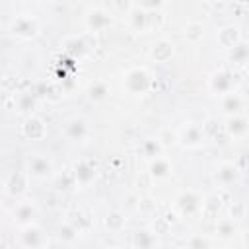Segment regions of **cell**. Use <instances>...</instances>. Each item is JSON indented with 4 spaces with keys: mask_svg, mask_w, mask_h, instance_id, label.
I'll list each match as a JSON object with an SVG mask.
<instances>
[{
    "mask_svg": "<svg viewBox=\"0 0 249 249\" xmlns=\"http://www.w3.org/2000/svg\"><path fill=\"white\" fill-rule=\"evenodd\" d=\"M130 245L132 249H161V239L150 226H146L134 230L130 235Z\"/></svg>",
    "mask_w": 249,
    "mask_h": 249,
    "instance_id": "e0dca14e",
    "label": "cell"
},
{
    "mask_svg": "<svg viewBox=\"0 0 249 249\" xmlns=\"http://www.w3.org/2000/svg\"><path fill=\"white\" fill-rule=\"evenodd\" d=\"M18 245L21 249H45L49 245V237L39 224H31L18 231Z\"/></svg>",
    "mask_w": 249,
    "mask_h": 249,
    "instance_id": "30bf717a",
    "label": "cell"
},
{
    "mask_svg": "<svg viewBox=\"0 0 249 249\" xmlns=\"http://www.w3.org/2000/svg\"><path fill=\"white\" fill-rule=\"evenodd\" d=\"M158 138H160V142H161V146L163 148H171V146H177V132H173V130H161L160 134H158Z\"/></svg>",
    "mask_w": 249,
    "mask_h": 249,
    "instance_id": "f35d334b",
    "label": "cell"
},
{
    "mask_svg": "<svg viewBox=\"0 0 249 249\" xmlns=\"http://www.w3.org/2000/svg\"><path fill=\"white\" fill-rule=\"evenodd\" d=\"M226 58H228V62H230L233 68L247 66V64H249V41L241 39L231 51L226 53Z\"/></svg>",
    "mask_w": 249,
    "mask_h": 249,
    "instance_id": "83f0119b",
    "label": "cell"
},
{
    "mask_svg": "<svg viewBox=\"0 0 249 249\" xmlns=\"http://www.w3.org/2000/svg\"><path fill=\"white\" fill-rule=\"evenodd\" d=\"M206 35V25L202 21H187L183 25V39L189 43V45H198Z\"/></svg>",
    "mask_w": 249,
    "mask_h": 249,
    "instance_id": "4dcf8cb0",
    "label": "cell"
},
{
    "mask_svg": "<svg viewBox=\"0 0 249 249\" xmlns=\"http://www.w3.org/2000/svg\"><path fill=\"white\" fill-rule=\"evenodd\" d=\"M25 171L31 179L35 181H47V179H53L54 177V161L49 154H43V152H35V154H29L27 160H25Z\"/></svg>",
    "mask_w": 249,
    "mask_h": 249,
    "instance_id": "8992f818",
    "label": "cell"
},
{
    "mask_svg": "<svg viewBox=\"0 0 249 249\" xmlns=\"http://www.w3.org/2000/svg\"><path fill=\"white\" fill-rule=\"evenodd\" d=\"M218 107H220V115L224 119L241 115L245 111V97L237 89H233L231 93H228V95H224V97L218 99Z\"/></svg>",
    "mask_w": 249,
    "mask_h": 249,
    "instance_id": "9a60e30c",
    "label": "cell"
},
{
    "mask_svg": "<svg viewBox=\"0 0 249 249\" xmlns=\"http://www.w3.org/2000/svg\"><path fill=\"white\" fill-rule=\"evenodd\" d=\"M214 249H224V247H214Z\"/></svg>",
    "mask_w": 249,
    "mask_h": 249,
    "instance_id": "7bdbcfd3",
    "label": "cell"
},
{
    "mask_svg": "<svg viewBox=\"0 0 249 249\" xmlns=\"http://www.w3.org/2000/svg\"><path fill=\"white\" fill-rule=\"evenodd\" d=\"M21 136L29 142H37L43 140L47 136V123L39 117V115H31L25 117L21 123Z\"/></svg>",
    "mask_w": 249,
    "mask_h": 249,
    "instance_id": "d6986e66",
    "label": "cell"
},
{
    "mask_svg": "<svg viewBox=\"0 0 249 249\" xmlns=\"http://www.w3.org/2000/svg\"><path fill=\"white\" fill-rule=\"evenodd\" d=\"M233 89H235V72L233 70L222 68L208 76V91L212 95H216L218 99L231 93Z\"/></svg>",
    "mask_w": 249,
    "mask_h": 249,
    "instance_id": "52a82bcc",
    "label": "cell"
},
{
    "mask_svg": "<svg viewBox=\"0 0 249 249\" xmlns=\"http://www.w3.org/2000/svg\"><path fill=\"white\" fill-rule=\"evenodd\" d=\"M62 136L68 142H86L89 136V124L84 117H70L62 126Z\"/></svg>",
    "mask_w": 249,
    "mask_h": 249,
    "instance_id": "7c38bea8",
    "label": "cell"
},
{
    "mask_svg": "<svg viewBox=\"0 0 249 249\" xmlns=\"http://www.w3.org/2000/svg\"><path fill=\"white\" fill-rule=\"evenodd\" d=\"M144 12H148V14H152V12H160V10H163L165 6H167V2H163V0H140V2H136Z\"/></svg>",
    "mask_w": 249,
    "mask_h": 249,
    "instance_id": "74e56055",
    "label": "cell"
},
{
    "mask_svg": "<svg viewBox=\"0 0 249 249\" xmlns=\"http://www.w3.org/2000/svg\"><path fill=\"white\" fill-rule=\"evenodd\" d=\"M224 208V198L220 193H208L204 195V202H202V212L200 216L206 220H218V214Z\"/></svg>",
    "mask_w": 249,
    "mask_h": 249,
    "instance_id": "4316f807",
    "label": "cell"
},
{
    "mask_svg": "<svg viewBox=\"0 0 249 249\" xmlns=\"http://www.w3.org/2000/svg\"><path fill=\"white\" fill-rule=\"evenodd\" d=\"M214 235L220 241H233L239 235L237 222H233L230 218H218L216 220V228H214Z\"/></svg>",
    "mask_w": 249,
    "mask_h": 249,
    "instance_id": "f1b7e54d",
    "label": "cell"
},
{
    "mask_svg": "<svg viewBox=\"0 0 249 249\" xmlns=\"http://www.w3.org/2000/svg\"><path fill=\"white\" fill-rule=\"evenodd\" d=\"M54 233H56V239H58L60 243H66V245L76 243L78 237H80V231H78L70 222H66V220H60V222L56 224Z\"/></svg>",
    "mask_w": 249,
    "mask_h": 249,
    "instance_id": "d6a6232c",
    "label": "cell"
},
{
    "mask_svg": "<svg viewBox=\"0 0 249 249\" xmlns=\"http://www.w3.org/2000/svg\"><path fill=\"white\" fill-rule=\"evenodd\" d=\"M86 99L89 101V103H95V105H99V103H105L107 99H109V95H111V88H109V84L105 82V80H99V78H95V80H91L88 86H86Z\"/></svg>",
    "mask_w": 249,
    "mask_h": 249,
    "instance_id": "7402d4cb",
    "label": "cell"
},
{
    "mask_svg": "<svg viewBox=\"0 0 249 249\" xmlns=\"http://www.w3.org/2000/svg\"><path fill=\"white\" fill-rule=\"evenodd\" d=\"M163 150H165V148L161 146V142H160L158 136H154V138H146V140H142V144H140V152H142V156L148 158V161L160 158Z\"/></svg>",
    "mask_w": 249,
    "mask_h": 249,
    "instance_id": "836d02e7",
    "label": "cell"
},
{
    "mask_svg": "<svg viewBox=\"0 0 249 249\" xmlns=\"http://www.w3.org/2000/svg\"><path fill=\"white\" fill-rule=\"evenodd\" d=\"M107 249H126V247H121V245H113V247H107Z\"/></svg>",
    "mask_w": 249,
    "mask_h": 249,
    "instance_id": "b9f144b4",
    "label": "cell"
},
{
    "mask_svg": "<svg viewBox=\"0 0 249 249\" xmlns=\"http://www.w3.org/2000/svg\"><path fill=\"white\" fill-rule=\"evenodd\" d=\"M37 95H39V97H43V99H47V101L56 103V101H60V99L66 95V91H64V88H62V84H60V82L51 80V82H47V84H41V88H39Z\"/></svg>",
    "mask_w": 249,
    "mask_h": 249,
    "instance_id": "1f68e13d",
    "label": "cell"
},
{
    "mask_svg": "<svg viewBox=\"0 0 249 249\" xmlns=\"http://www.w3.org/2000/svg\"><path fill=\"white\" fill-rule=\"evenodd\" d=\"M245 214H247V206H245L243 200H231V202L228 204V208H226V218H230V220H233V222L243 220Z\"/></svg>",
    "mask_w": 249,
    "mask_h": 249,
    "instance_id": "d590c367",
    "label": "cell"
},
{
    "mask_svg": "<svg viewBox=\"0 0 249 249\" xmlns=\"http://www.w3.org/2000/svg\"><path fill=\"white\" fill-rule=\"evenodd\" d=\"M202 130H204V134H206L208 140H216L218 134H220V123H218V119H214V117L206 119L204 124H202Z\"/></svg>",
    "mask_w": 249,
    "mask_h": 249,
    "instance_id": "8d00e7d4",
    "label": "cell"
},
{
    "mask_svg": "<svg viewBox=\"0 0 249 249\" xmlns=\"http://www.w3.org/2000/svg\"><path fill=\"white\" fill-rule=\"evenodd\" d=\"M51 181H53V189L58 191V193H72V191L78 189V183H76V177H74L72 167L62 169V171H56Z\"/></svg>",
    "mask_w": 249,
    "mask_h": 249,
    "instance_id": "484cf974",
    "label": "cell"
},
{
    "mask_svg": "<svg viewBox=\"0 0 249 249\" xmlns=\"http://www.w3.org/2000/svg\"><path fill=\"white\" fill-rule=\"evenodd\" d=\"M115 23V12L105 8V6H89L86 12H84V27L88 33H101V31H107L109 27H113Z\"/></svg>",
    "mask_w": 249,
    "mask_h": 249,
    "instance_id": "277c9868",
    "label": "cell"
},
{
    "mask_svg": "<svg viewBox=\"0 0 249 249\" xmlns=\"http://www.w3.org/2000/svg\"><path fill=\"white\" fill-rule=\"evenodd\" d=\"M12 224L21 230L27 228L31 224H37V216H39V208L33 200H19L14 208H12Z\"/></svg>",
    "mask_w": 249,
    "mask_h": 249,
    "instance_id": "8fae6325",
    "label": "cell"
},
{
    "mask_svg": "<svg viewBox=\"0 0 249 249\" xmlns=\"http://www.w3.org/2000/svg\"><path fill=\"white\" fill-rule=\"evenodd\" d=\"M37 101L39 95L35 91H19L14 95V109L23 117H31L35 115L33 111L37 109Z\"/></svg>",
    "mask_w": 249,
    "mask_h": 249,
    "instance_id": "603a6c76",
    "label": "cell"
},
{
    "mask_svg": "<svg viewBox=\"0 0 249 249\" xmlns=\"http://www.w3.org/2000/svg\"><path fill=\"white\" fill-rule=\"evenodd\" d=\"M126 25L132 33H146L148 31V12H144L136 2L126 14Z\"/></svg>",
    "mask_w": 249,
    "mask_h": 249,
    "instance_id": "d4e9b609",
    "label": "cell"
},
{
    "mask_svg": "<svg viewBox=\"0 0 249 249\" xmlns=\"http://www.w3.org/2000/svg\"><path fill=\"white\" fill-rule=\"evenodd\" d=\"M29 181L31 177L27 175V171H12L4 179V193L14 198H21L29 189Z\"/></svg>",
    "mask_w": 249,
    "mask_h": 249,
    "instance_id": "4fadbf2b",
    "label": "cell"
},
{
    "mask_svg": "<svg viewBox=\"0 0 249 249\" xmlns=\"http://www.w3.org/2000/svg\"><path fill=\"white\" fill-rule=\"evenodd\" d=\"M72 171H74L78 189H88L99 177V163L89 160V158H80L72 163Z\"/></svg>",
    "mask_w": 249,
    "mask_h": 249,
    "instance_id": "ba28073f",
    "label": "cell"
},
{
    "mask_svg": "<svg viewBox=\"0 0 249 249\" xmlns=\"http://www.w3.org/2000/svg\"><path fill=\"white\" fill-rule=\"evenodd\" d=\"M163 23H165V18H163L161 10L148 14V29H156V31H158V29L163 27Z\"/></svg>",
    "mask_w": 249,
    "mask_h": 249,
    "instance_id": "ab89813d",
    "label": "cell"
},
{
    "mask_svg": "<svg viewBox=\"0 0 249 249\" xmlns=\"http://www.w3.org/2000/svg\"><path fill=\"white\" fill-rule=\"evenodd\" d=\"M185 249H214V243L204 233H193L185 241Z\"/></svg>",
    "mask_w": 249,
    "mask_h": 249,
    "instance_id": "e575fe53",
    "label": "cell"
},
{
    "mask_svg": "<svg viewBox=\"0 0 249 249\" xmlns=\"http://www.w3.org/2000/svg\"><path fill=\"white\" fill-rule=\"evenodd\" d=\"M171 171H173V163L165 156H160V158L148 161V177L152 181H163L171 175Z\"/></svg>",
    "mask_w": 249,
    "mask_h": 249,
    "instance_id": "cb8c5ba5",
    "label": "cell"
},
{
    "mask_svg": "<svg viewBox=\"0 0 249 249\" xmlns=\"http://www.w3.org/2000/svg\"><path fill=\"white\" fill-rule=\"evenodd\" d=\"M239 41H241V31L235 23H226L216 31V43L224 53L231 51Z\"/></svg>",
    "mask_w": 249,
    "mask_h": 249,
    "instance_id": "44dd1931",
    "label": "cell"
},
{
    "mask_svg": "<svg viewBox=\"0 0 249 249\" xmlns=\"http://www.w3.org/2000/svg\"><path fill=\"white\" fill-rule=\"evenodd\" d=\"M123 89L130 97H142L152 89V74L146 66H130L123 74Z\"/></svg>",
    "mask_w": 249,
    "mask_h": 249,
    "instance_id": "7a4b0ae2",
    "label": "cell"
},
{
    "mask_svg": "<svg viewBox=\"0 0 249 249\" xmlns=\"http://www.w3.org/2000/svg\"><path fill=\"white\" fill-rule=\"evenodd\" d=\"M175 54V47L171 43V39L167 37H160L156 39L152 45H150V51H148V58L156 64H165L173 58Z\"/></svg>",
    "mask_w": 249,
    "mask_h": 249,
    "instance_id": "ac0fdd59",
    "label": "cell"
},
{
    "mask_svg": "<svg viewBox=\"0 0 249 249\" xmlns=\"http://www.w3.org/2000/svg\"><path fill=\"white\" fill-rule=\"evenodd\" d=\"M224 132L228 134L230 140H243V138H247L249 136V117L245 113H241V115L226 119Z\"/></svg>",
    "mask_w": 249,
    "mask_h": 249,
    "instance_id": "ffe728a7",
    "label": "cell"
},
{
    "mask_svg": "<svg viewBox=\"0 0 249 249\" xmlns=\"http://www.w3.org/2000/svg\"><path fill=\"white\" fill-rule=\"evenodd\" d=\"M202 202H204V195H200L195 189H187L175 196L173 208L175 214L181 218H196L202 212Z\"/></svg>",
    "mask_w": 249,
    "mask_h": 249,
    "instance_id": "5b68a950",
    "label": "cell"
},
{
    "mask_svg": "<svg viewBox=\"0 0 249 249\" xmlns=\"http://www.w3.org/2000/svg\"><path fill=\"white\" fill-rule=\"evenodd\" d=\"M154 210H156V200L152 196H140V200H138V212L150 214Z\"/></svg>",
    "mask_w": 249,
    "mask_h": 249,
    "instance_id": "60d3db41",
    "label": "cell"
},
{
    "mask_svg": "<svg viewBox=\"0 0 249 249\" xmlns=\"http://www.w3.org/2000/svg\"><path fill=\"white\" fill-rule=\"evenodd\" d=\"M62 220L70 222V224L80 231V235L89 233L91 228H93V216H91L86 208H80V206H72V208H68V210L64 212V218H62Z\"/></svg>",
    "mask_w": 249,
    "mask_h": 249,
    "instance_id": "5bb4252c",
    "label": "cell"
},
{
    "mask_svg": "<svg viewBox=\"0 0 249 249\" xmlns=\"http://www.w3.org/2000/svg\"><path fill=\"white\" fill-rule=\"evenodd\" d=\"M241 179V169L233 163V161H222L216 165L214 171V181L222 187V189H230L231 185L239 183Z\"/></svg>",
    "mask_w": 249,
    "mask_h": 249,
    "instance_id": "2e32d148",
    "label": "cell"
},
{
    "mask_svg": "<svg viewBox=\"0 0 249 249\" xmlns=\"http://www.w3.org/2000/svg\"><path fill=\"white\" fill-rule=\"evenodd\" d=\"M62 53L70 58H74L76 62L88 58L95 49H97V41L93 33H78V35H68L62 39Z\"/></svg>",
    "mask_w": 249,
    "mask_h": 249,
    "instance_id": "6da1fadb",
    "label": "cell"
},
{
    "mask_svg": "<svg viewBox=\"0 0 249 249\" xmlns=\"http://www.w3.org/2000/svg\"><path fill=\"white\" fill-rule=\"evenodd\" d=\"M41 29H43V23L37 16L33 14H19L16 16L12 21H10V35L14 39H19V41H33L41 35Z\"/></svg>",
    "mask_w": 249,
    "mask_h": 249,
    "instance_id": "3957f363",
    "label": "cell"
},
{
    "mask_svg": "<svg viewBox=\"0 0 249 249\" xmlns=\"http://www.w3.org/2000/svg\"><path fill=\"white\" fill-rule=\"evenodd\" d=\"M103 226H105V230L111 231V233L123 231V230L126 228V212H124V210H119V208L109 210V212L103 216Z\"/></svg>",
    "mask_w": 249,
    "mask_h": 249,
    "instance_id": "f546056e",
    "label": "cell"
},
{
    "mask_svg": "<svg viewBox=\"0 0 249 249\" xmlns=\"http://www.w3.org/2000/svg\"><path fill=\"white\" fill-rule=\"evenodd\" d=\"M206 134L202 130V124L196 123H187L179 132H177V146L185 150H198L206 142Z\"/></svg>",
    "mask_w": 249,
    "mask_h": 249,
    "instance_id": "9c48e42d",
    "label": "cell"
}]
</instances>
